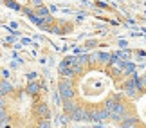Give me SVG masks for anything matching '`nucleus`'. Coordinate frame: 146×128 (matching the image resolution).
Masks as SVG:
<instances>
[{
  "label": "nucleus",
  "mask_w": 146,
  "mask_h": 128,
  "mask_svg": "<svg viewBox=\"0 0 146 128\" xmlns=\"http://www.w3.org/2000/svg\"><path fill=\"white\" fill-rule=\"evenodd\" d=\"M135 76V65L119 56L67 60L58 83L63 112L74 121H110Z\"/></svg>",
  "instance_id": "f257e3e1"
},
{
  "label": "nucleus",
  "mask_w": 146,
  "mask_h": 128,
  "mask_svg": "<svg viewBox=\"0 0 146 128\" xmlns=\"http://www.w3.org/2000/svg\"><path fill=\"white\" fill-rule=\"evenodd\" d=\"M50 112L38 85L15 88L0 97V128H49Z\"/></svg>",
  "instance_id": "f03ea898"
},
{
  "label": "nucleus",
  "mask_w": 146,
  "mask_h": 128,
  "mask_svg": "<svg viewBox=\"0 0 146 128\" xmlns=\"http://www.w3.org/2000/svg\"><path fill=\"white\" fill-rule=\"evenodd\" d=\"M110 121L117 128H146V67L121 97Z\"/></svg>",
  "instance_id": "7ed1b4c3"
},
{
  "label": "nucleus",
  "mask_w": 146,
  "mask_h": 128,
  "mask_svg": "<svg viewBox=\"0 0 146 128\" xmlns=\"http://www.w3.org/2000/svg\"><path fill=\"white\" fill-rule=\"evenodd\" d=\"M9 5H20L25 11H31L33 7H42V0H5Z\"/></svg>",
  "instance_id": "20e7f679"
}]
</instances>
